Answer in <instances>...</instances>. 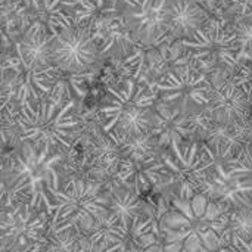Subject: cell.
I'll return each mask as SVG.
<instances>
[{
	"label": "cell",
	"instance_id": "obj_1",
	"mask_svg": "<svg viewBox=\"0 0 252 252\" xmlns=\"http://www.w3.org/2000/svg\"><path fill=\"white\" fill-rule=\"evenodd\" d=\"M171 210L159 219L165 252H214L229 223L230 210L198 193L192 199L171 198Z\"/></svg>",
	"mask_w": 252,
	"mask_h": 252
},
{
	"label": "cell",
	"instance_id": "obj_2",
	"mask_svg": "<svg viewBox=\"0 0 252 252\" xmlns=\"http://www.w3.org/2000/svg\"><path fill=\"white\" fill-rule=\"evenodd\" d=\"M74 99L49 94L16 109L18 137L38 151L65 152L75 143L78 120Z\"/></svg>",
	"mask_w": 252,
	"mask_h": 252
},
{
	"label": "cell",
	"instance_id": "obj_3",
	"mask_svg": "<svg viewBox=\"0 0 252 252\" xmlns=\"http://www.w3.org/2000/svg\"><path fill=\"white\" fill-rule=\"evenodd\" d=\"M109 189L96 179H74L52 192L47 214L52 235L86 233L109 213Z\"/></svg>",
	"mask_w": 252,
	"mask_h": 252
},
{
	"label": "cell",
	"instance_id": "obj_4",
	"mask_svg": "<svg viewBox=\"0 0 252 252\" xmlns=\"http://www.w3.org/2000/svg\"><path fill=\"white\" fill-rule=\"evenodd\" d=\"M105 93L100 106L103 133L127 139L151 131L158 97L149 86L127 78L120 86H108Z\"/></svg>",
	"mask_w": 252,
	"mask_h": 252
},
{
	"label": "cell",
	"instance_id": "obj_5",
	"mask_svg": "<svg viewBox=\"0 0 252 252\" xmlns=\"http://www.w3.org/2000/svg\"><path fill=\"white\" fill-rule=\"evenodd\" d=\"M161 155L164 173L155 188L179 199H192L202 192L207 174L216 164L207 146L196 140L173 142Z\"/></svg>",
	"mask_w": 252,
	"mask_h": 252
},
{
	"label": "cell",
	"instance_id": "obj_6",
	"mask_svg": "<svg viewBox=\"0 0 252 252\" xmlns=\"http://www.w3.org/2000/svg\"><path fill=\"white\" fill-rule=\"evenodd\" d=\"M15 177L25 186L28 205L32 210L47 213L52 192L61 188L63 152L38 151L30 143L21 142V146L6 161Z\"/></svg>",
	"mask_w": 252,
	"mask_h": 252
},
{
	"label": "cell",
	"instance_id": "obj_7",
	"mask_svg": "<svg viewBox=\"0 0 252 252\" xmlns=\"http://www.w3.org/2000/svg\"><path fill=\"white\" fill-rule=\"evenodd\" d=\"M49 214L28 202L0 207V252H44Z\"/></svg>",
	"mask_w": 252,
	"mask_h": 252
},
{
	"label": "cell",
	"instance_id": "obj_8",
	"mask_svg": "<svg viewBox=\"0 0 252 252\" xmlns=\"http://www.w3.org/2000/svg\"><path fill=\"white\" fill-rule=\"evenodd\" d=\"M159 102L179 109L183 115L195 114V108L208 105L213 83L210 77L190 63L168 71L151 87Z\"/></svg>",
	"mask_w": 252,
	"mask_h": 252
},
{
	"label": "cell",
	"instance_id": "obj_9",
	"mask_svg": "<svg viewBox=\"0 0 252 252\" xmlns=\"http://www.w3.org/2000/svg\"><path fill=\"white\" fill-rule=\"evenodd\" d=\"M195 66L205 72H216L238 65L239 43L233 31L226 30L220 22L211 21L189 40H180Z\"/></svg>",
	"mask_w": 252,
	"mask_h": 252
},
{
	"label": "cell",
	"instance_id": "obj_10",
	"mask_svg": "<svg viewBox=\"0 0 252 252\" xmlns=\"http://www.w3.org/2000/svg\"><path fill=\"white\" fill-rule=\"evenodd\" d=\"M52 65L65 74H86L100 56L99 46L87 25L61 30L50 43Z\"/></svg>",
	"mask_w": 252,
	"mask_h": 252
},
{
	"label": "cell",
	"instance_id": "obj_11",
	"mask_svg": "<svg viewBox=\"0 0 252 252\" xmlns=\"http://www.w3.org/2000/svg\"><path fill=\"white\" fill-rule=\"evenodd\" d=\"M168 0H140L134 7H127L123 16L139 44H157L167 37Z\"/></svg>",
	"mask_w": 252,
	"mask_h": 252
},
{
	"label": "cell",
	"instance_id": "obj_12",
	"mask_svg": "<svg viewBox=\"0 0 252 252\" xmlns=\"http://www.w3.org/2000/svg\"><path fill=\"white\" fill-rule=\"evenodd\" d=\"M201 193L214 202L226 205L229 210L251 207L252 180L227 173L221 162L216 161L207 174Z\"/></svg>",
	"mask_w": 252,
	"mask_h": 252
},
{
	"label": "cell",
	"instance_id": "obj_13",
	"mask_svg": "<svg viewBox=\"0 0 252 252\" xmlns=\"http://www.w3.org/2000/svg\"><path fill=\"white\" fill-rule=\"evenodd\" d=\"M87 27L99 46L100 55L126 59L137 44L123 13H99L87 22Z\"/></svg>",
	"mask_w": 252,
	"mask_h": 252
},
{
	"label": "cell",
	"instance_id": "obj_14",
	"mask_svg": "<svg viewBox=\"0 0 252 252\" xmlns=\"http://www.w3.org/2000/svg\"><path fill=\"white\" fill-rule=\"evenodd\" d=\"M204 111L214 123L235 126L251 117V102L229 78L220 84H213L210 100Z\"/></svg>",
	"mask_w": 252,
	"mask_h": 252
},
{
	"label": "cell",
	"instance_id": "obj_15",
	"mask_svg": "<svg viewBox=\"0 0 252 252\" xmlns=\"http://www.w3.org/2000/svg\"><path fill=\"white\" fill-rule=\"evenodd\" d=\"M24 27L35 25L46 34L55 37L61 30L74 25V6L69 0H18Z\"/></svg>",
	"mask_w": 252,
	"mask_h": 252
},
{
	"label": "cell",
	"instance_id": "obj_16",
	"mask_svg": "<svg viewBox=\"0 0 252 252\" xmlns=\"http://www.w3.org/2000/svg\"><path fill=\"white\" fill-rule=\"evenodd\" d=\"M207 10L195 0H168L167 37L171 41L189 40L208 22Z\"/></svg>",
	"mask_w": 252,
	"mask_h": 252
},
{
	"label": "cell",
	"instance_id": "obj_17",
	"mask_svg": "<svg viewBox=\"0 0 252 252\" xmlns=\"http://www.w3.org/2000/svg\"><path fill=\"white\" fill-rule=\"evenodd\" d=\"M162 154V152H161ZM154 155L145 159H123L114 180L117 185H123L134 190L137 195H143L154 189L164 173L162 155Z\"/></svg>",
	"mask_w": 252,
	"mask_h": 252
},
{
	"label": "cell",
	"instance_id": "obj_18",
	"mask_svg": "<svg viewBox=\"0 0 252 252\" xmlns=\"http://www.w3.org/2000/svg\"><path fill=\"white\" fill-rule=\"evenodd\" d=\"M151 133L155 136L158 146L162 151L170 148L173 142H189L193 139V128L189 117L162 102L155 103Z\"/></svg>",
	"mask_w": 252,
	"mask_h": 252
},
{
	"label": "cell",
	"instance_id": "obj_19",
	"mask_svg": "<svg viewBox=\"0 0 252 252\" xmlns=\"http://www.w3.org/2000/svg\"><path fill=\"white\" fill-rule=\"evenodd\" d=\"M89 162L94 174L100 176V182H103V179L114 180L123 162V155L118 143L109 134L103 133L102 128L100 133H96L90 140Z\"/></svg>",
	"mask_w": 252,
	"mask_h": 252
},
{
	"label": "cell",
	"instance_id": "obj_20",
	"mask_svg": "<svg viewBox=\"0 0 252 252\" xmlns=\"http://www.w3.org/2000/svg\"><path fill=\"white\" fill-rule=\"evenodd\" d=\"M52 35L46 34L41 28L35 25H30L25 30V34L21 41L15 44V50L32 65H52V53H50V43Z\"/></svg>",
	"mask_w": 252,
	"mask_h": 252
},
{
	"label": "cell",
	"instance_id": "obj_21",
	"mask_svg": "<svg viewBox=\"0 0 252 252\" xmlns=\"http://www.w3.org/2000/svg\"><path fill=\"white\" fill-rule=\"evenodd\" d=\"M108 196H109L108 199L109 213L114 214L126 229H130L133 220L137 216H140L145 205L140 199V195H137L134 190H131L127 186L115 183L114 188L109 189Z\"/></svg>",
	"mask_w": 252,
	"mask_h": 252
},
{
	"label": "cell",
	"instance_id": "obj_22",
	"mask_svg": "<svg viewBox=\"0 0 252 252\" xmlns=\"http://www.w3.org/2000/svg\"><path fill=\"white\" fill-rule=\"evenodd\" d=\"M239 239H252V205L230 210L229 223L220 239V248Z\"/></svg>",
	"mask_w": 252,
	"mask_h": 252
},
{
	"label": "cell",
	"instance_id": "obj_23",
	"mask_svg": "<svg viewBox=\"0 0 252 252\" xmlns=\"http://www.w3.org/2000/svg\"><path fill=\"white\" fill-rule=\"evenodd\" d=\"M233 32L236 34L238 43H239V52H238V63L244 58L245 61L252 58V18L250 19H241L236 22Z\"/></svg>",
	"mask_w": 252,
	"mask_h": 252
},
{
	"label": "cell",
	"instance_id": "obj_24",
	"mask_svg": "<svg viewBox=\"0 0 252 252\" xmlns=\"http://www.w3.org/2000/svg\"><path fill=\"white\" fill-rule=\"evenodd\" d=\"M230 80L247 94L248 100L252 103V58L239 65L236 74Z\"/></svg>",
	"mask_w": 252,
	"mask_h": 252
},
{
	"label": "cell",
	"instance_id": "obj_25",
	"mask_svg": "<svg viewBox=\"0 0 252 252\" xmlns=\"http://www.w3.org/2000/svg\"><path fill=\"white\" fill-rule=\"evenodd\" d=\"M96 7L97 13H118L121 7H134L140 3V0H90Z\"/></svg>",
	"mask_w": 252,
	"mask_h": 252
},
{
	"label": "cell",
	"instance_id": "obj_26",
	"mask_svg": "<svg viewBox=\"0 0 252 252\" xmlns=\"http://www.w3.org/2000/svg\"><path fill=\"white\" fill-rule=\"evenodd\" d=\"M214 252H252V239H250V241H242V239L235 241L226 247L219 248Z\"/></svg>",
	"mask_w": 252,
	"mask_h": 252
},
{
	"label": "cell",
	"instance_id": "obj_27",
	"mask_svg": "<svg viewBox=\"0 0 252 252\" xmlns=\"http://www.w3.org/2000/svg\"><path fill=\"white\" fill-rule=\"evenodd\" d=\"M232 1H236V3H239V4L242 6L244 12H248V10H251V16H250V18H252V0H232Z\"/></svg>",
	"mask_w": 252,
	"mask_h": 252
},
{
	"label": "cell",
	"instance_id": "obj_28",
	"mask_svg": "<svg viewBox=\"0 0 252 252\" xmlns=\"http://www.w3.org/2000/svg\"><path fill=\"white\" fill-rule=\"evenodd\" d=\"M0 34H1V21H0Z\"/></svg>",
	"mask_w": 252,
	"mask_h": 252
},
{
	"label": "cell",
	"instance_id": "obj_29",
	"mask_svg": "<svg viewBox=\"0 0 252 252\" xmlns=\"http://www.w3.org/2000/svg\"><path fill=\"white\" fill-rule=\"evenodd\" d=\"M0 1H3V0H0Z\"/></svg>",
	"mask_w": 252,
	"mask_h": 252
}]
</instances>
